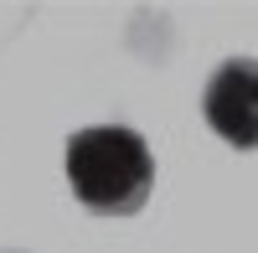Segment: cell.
I'll use <instances>...</instances> for the list:
<instances>
[{"label":"cell","instance_id":"cell-1","mask_svg":"<svg viewBox=\"0 0 258 253\" xmlns=\"http://www.w3.org/2000/svg\"><path fill=\"white\" fill-rule=\"evenodd\" d=\"M68 186L73 197L98 217H135L145 212L150 186H155V155L140 130L124 124H93L68 140Z\"/></svg>","mask_w":258,"mask_h":253},{"label":"cell","instance_id":"cell-2","mask_svg":"<svg viewBox=\"0 0 258 253\" xmlns=\"http://www.w3.org/2000/svg\"><path fill=\"white\" fill-rule=\"evenodd\" d=\"M202 109H207V124L232 150H258V62L227 57L207 83Z\"/></svg>","mask_w":258,"mask_h":253}]
</instances>
